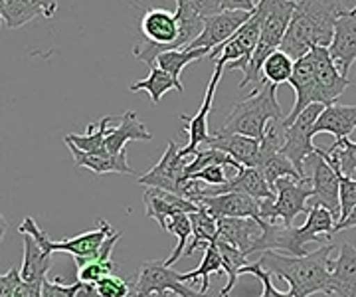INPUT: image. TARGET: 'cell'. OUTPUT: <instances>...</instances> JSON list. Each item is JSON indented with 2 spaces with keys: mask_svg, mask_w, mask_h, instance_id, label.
<instances>
[{
  "mask_svg": "<svg viewBox=\"0 0 356 297\" xmlns=\"http://www.w3.org/2000/svg\"><path fill=\"white\" fill-rule=\"evenodd\" d=\"M355 6L341 0H301L295 6L291 24L281 44L293 62L305 58L315 46L331 48L337 22Z\"/></svg>",
  "mask_w": 356,
  "mask_h": 297,
  "instance_id": "cell-1",
  "label": "cell"
},
{
  "mask_svg": "<svg viewBox=\"0 0 356 297\" xmlns=\"http://www.w3.org/2000/svg\"><path fill=\"white\" fill-rule=\"evenodd\" d=\"M337 246H318L315 252L295 258L280 252L261 254L259 264L269 275H277L289 284V291L295 297H311L315 294L329 296V282L334 262L331 259L332 250Z\"/></svg>",
  "mask_w": 356,
  "mask_h": 297,
  "instance_id": "cell-2",
  "label": "cell"
},
{
  "mask_svg": "<svg viewBox=\"0 0 356 297\" xmlns=\"http://www.w3.org/2000/svg\"><path fill=\"white\" fill-rule=\"evenodd\" d=\"M334 226L337 220L332 218V214L325 207L313 204L307 222L299 228H285L281 224H269L266 220H261V236L255 242L254 248L248 252V258L252 254H266V252H280L285 256H295L301 258L307 256V244H331L332 236H334Z\"/></svg>",
  "mask_w": 356,
  "mask_h": 297,
  "instance_id": "cell-3",
  "label": "cell"
},
{
  "mask_svg": "<svg viewBox=\"0 0 356 297\" xmlns=\"http://www.w3.org/2000/svg\"><path fill=\"white\" fill-rule=\"evenodd\" d=\"M95 224H97L95 230H89V232L79 234L76 238L62 240V242H51L50 238H48V234L44 232L38 224H36V220L32 218V216H28L18 226V232L22 234V236L24 234L32 236L42 246V250L46 254H50V256L54 252H67V254H72L76 258V268L79 270L88 262L95 258L111 259V252H113V248L121 240V236H123L121 230L115 232L107 220L97 218Z\"/></svg>",
  "mask_w": 356,
  "mask_h": 297,
  "instance_id": "cell-4",
  "label": "cell"
},
{
  "mask_svg": "<svg viewBox=\"0 0 356 297\" xmlns=\"http://www.w3.org/2000/svg\"><path fill=\"white\" fill-rule=\"evenodd\" d=\"M243 102H238L226 117V123L218 133L222 135H243L261 141L271 121H283L285 115L277 104V88L273 83L259 81Z\"/></svg>",
  "mask_w": 356,
  "mask_h": 297,
  "instance_id": "cell-5",
  "label": "cell"
},
{
  "mask_svg": "<svg viewBox=\"0 0 356 297\" xmlns=\"http://www.w3.org/2000/svg\"><path fill=\"white\" fill-rule=\"evenodd\" d=\"M297 2L293 0H269L267 6V16L264 20V28H261V36L257 42L252 62L243 70V78L240 81V90H245L248 83L254 81H261V72L266 65L267 58L281 50L283 38L287 34V28L291 24L293 13H295Z\"/></svg>",
  "mask_w": 356,
  "mask_h": 297,
  "instance_id": "cell-6",
  "label": "cell"
},
{
  "mask_svg": "<svg viewBox=\"0 0 356 297\" xmlns=\"http://www.w3.org/2000/svg\"><path fill=\"white\" fill-rule=\"evenodd\" d=\"M188 165L191 163L180 155L177 143L168 141L166 151L159 159V163L149 172L139 177V184L149 186V188H161V191L177 194V196H182V198L194 202L200 194L202 182L186 179V167Z\"/></svg>",
  "mask_w": 356,
  "mask_h": 297,
  "instance_id": "cell-7",
  "label": "cell"
},
{
  "mask_svg": "<svg viewBox=\"0 0 356 297\" xmlns=\"http://www.w3.org/2000/svg\"><path fill=\"white\" fill-rule=\"evenodd\" d=\"M273 191L277 194L275 200H261V220L269 224H280L285 228H293L295 218L299 214L307 212L311 207H307L313 198V181L307 179H293L285 177L275 182Z\"/></svg>",
  "mask_w": 356,
  "mask_h": 297,
  "instance_id": "cell-8",
  "label": "cell"
},
{
  "mask_svg": "<svg viewBox=\"0 0 356 297\" xmlns=\"http://www.w3.org/2000/svg\"><path fill=\"white\" fill-rule=\"evenodd\" d=\"M267 6H269V0H259L257 2V8H255L254 16L250 18L248 24H243L236 36L228 40L226 44L218 46L216 50L210 52V60L214 64H222L226 67V72H234V70H245L248 64L252 62V56H254L255 48H257V42L261 36V28H264V20L267 16Z\"/></svg>",
  "mask_w": 356,
  "mask_h": 297,
  "instance_id": "cell-9",
  "label": "cell"
},
{
  "mask_svg": "<svg viewBox=\"0 0 356 297\" xmlns=\"http://www.w3.org/2000/svg\"><path fill=\"white\" fill-rule=\"evenodd\" d=\"M323 111H325V105H311L293 121V125L285 127V139H283L281 153L291 161L295 170L303 179L309 177L305 172V161L317 153V147L313 145V137H315L313 129H315V123L318 121Z\"/></svg>",
  "mask_w": 356,
  "mask_h": 297,
  "instance_id": "cell-10",
  "label": "cell"
},
{
  "mask_svg": "<svg viewBox=\"0 0 356 297\" xmlns=\"http://www.w3.org/2000/svg\"><path fill=\"white\" fill-rule=\"evenodd\" d=\"M163 294H175L178 297H208L202 291H194L188 284H182L180 273L166 266V262H145L139 268L137 282L133 285V296L154 297Z\"/></svg>",
  "mask_w": 356,
  "mask_h": 297,
  "instance_id": "cell-11",
  "label": "cell"
},
{
  "mask_svg": "<svg viewBox=\"0 0 356 297\" xmlns=\"http://www.w3.org/2000/svg\"><path fill=\"white\" fill-rule=\"evenodd\" d=\"M305 167L311 168L309 177L313 181L311 202L327 208L339 224L341 222V182H339L337 170L332 168L329 159H327L325 149L317 147V153L307 159Z\"/></svg>",
  "mask_w": 356,
  "mask_h": 297,
  "instance_id": "cell-12",
  "label": "cell"
},
{
  "mask_svg": "<svg viewBox=\"0 0 356 297\" xmlns=\"http://www.w3.org/2000/svg\"><path fill=\"white\" fill-rule=\"evenodd\" d=\"M255 13V10H254ZM252 10H228L224 14H218L212 18L204 20V32L198 40H194L186 50H216L218 46L226 44L228 40L236 36V32L250 22V18L254 16Z\"/></svg>",
  "mask_w": 356,
  "mask_h": 297,
  "instance_id": "cell-13",
  "label": "cell"
},
{
  "mask_svg": "<svg viewBox=\"0 0 356 297\" xmlns=\"http://www.w3.org/2000/svg\"><path fill=\"white\" fill-rule=\"evenodd\" d=\"M289 86L295 91V105L289 111V115L283 119V127L293 125V121L305 111L307 107L318 104V90L317 79H315V65H313V58L311 54H307L305 58L297 60L295 67H293V76L289 79Z\"/></svg>",
  "mask_w": 356,
  "mask_h": 297,
  "instance_id": "cell-14",
  "label": "cell"
},
{
  "mask_svg": "<svg viewBox=\"0 0 356 297\" xmlns=\"http://www.w3.org/2000/svg\"><path fill=\"white\" fill-rule=\"evenodd\" d=\"M311 58H313V65H315V79H317L321 105H325V107L334 105L337 99L344 93V90L350 86V81L348 78H344L339 72V67L334 65L329 48L315 46L311 50Z\"/></svg>",
  "mask_w": 356,
  "mask_h": 297,
  "instance_id": "cell-15",
  "label": "cell"
},
{
  "mask_svg": "<svg viewBox=\"0 0 356 297\" xmlns=\"http://www.w3.org/2000/svg\"><path fill=\"white\" fill-rule=\"evenodd\" d=\"M224 65L216 64V70H214V76L208 83V90H206V95H204V102L198 109L196 115H180V119L184 121V131L188 135V145L180 149V155L184 159L196 155V151L200 149V145L206 143V139L210 137L208 135V115H210V109H212V102H214V95H216L218 81L224 74Z\"/></svg>",
  "mask_w": 356,
  "mask_h": 297,
  "instance_id": "cell-16",
  "label": "cell"
},
{
  "mask_svg": "<svg viewBox=\"0 0 356 297\" xmlns=\"http://www.w3.org/2000/svg\"><path fill=\"white\" fill-rule=\"evenodd\" d=\"M198 207L206 210L212 218H255L261 220V200L238 193L202 196Z\"/></svg>",
  "mask_w": 356,
  "mask_h": 297,
  "instance_id": "cell-17",
  "label": "cell"
},
{
  "mask_svg": "<svg viewBox=\"0 0 356 297\" xmlns=\"http://www.w3.org/2000/svg\"><path fill=\"white\" fill-rule=\"evenodd\" d=\"M143 202H145L147 218L156 220L163 230H165L168 218H172L177 214H192V212L200 210V207L191 202V200L161 191V188H147L143 194Z\"/></svg>",
  "mask_w": 356,
  "mask_h": 297,
  "instance_id": "cell-18",
  "label": "cell"
},
{
  "mask_svg": "<svg viewBox=\"0 0 356 297\" xmlns=\"http://www.w3.org/2000/svg\"><path fill=\"white\" fill-rule=\"evenodd\" d=\"M206 147L218 149L222 153L229 155L236 163H240L245 168H257L259 163V145L261 141H255L252 137H243V135H222L214 133L210 135L206 143Z\"/></svg>",
  "mask_w": 356,
  "mask_h": 297,
  "instance_id": "cell-19",
  "label": "cell"
},
{
  "mask_svg": "<svg viewBox=\"0 0 356 297\" xmlns=\"http://www.w3.org/2000/svg\"><path fill=\"white\" fill-rule=\"evenodd\" d=\"M329 52H331L332 62L339 67V72L346 78L350 65L356 62V14H344L337 22L334 40H332Z\"/></svg>",
  "mask_w": 356,
  "mask_h": 297,
  "instance_id": "cell-20",
  "label": "cell"
},
{
  "mask_svg": "<svg viewBox=\"0 0 356 297\" xmlns=\"http://www.w3.org/2000/svg\"><path fill=\"white\" fill-rule=\"evenodd\" d=\"M56 10H58V2H46V0H2L0 2V16L6 28L10 30L26 26L30 20L38 16L54 18Z\"/></svg>",
  "mask_w": 356,
  "mask_h": 297,
  "instance_id": "cell-21",
  "label": "cell"
},
{
  "mask_svg": "<svg viewBox=\"0 0 356 297\" xmlns=\"http://www.w3.org/2000/svg\"><path fill=\"white\" fill-rule=\"evenodd\" d=\"M261 220L255 218H220L218 220V238L228 242L234 248L248 252L261 236Z\"/></svg>",
  "mask_w": 356,
  "mask_h": 297,
  "instance_id": "cell-22",
  "label": "cell"
},
{
  "mask_svg": "<svg viewBox=\"0 0 356 297\" xmlns=\"http://www.w3.org/2000/svg\"><path fill=\"white\" fill-rule=\"evenodd\" d=\"M329 296L356 297V248L348 242L341 246L339 258L334 259Z\"/></svg>",
  "mask_w": 356,
  "mask_h": 297,
  "instance_id": "cell-23",
  "label": "cell"
},
{
  "mask_svg": "<svg viewBox=\"0 0 356 297\" xmlns=\"http://www.w3.org/2000/svg\"><path fill=\"white\" fill-rule=\"evenodd\" d=\"M119 125L111 127L107 133V153L111 155H119L125 151V145L129 141H151L153 139V133L147 129L143 123L139 121L137 111H125L123 115L119 117Z\"/></svg>",
  "mask_w": 356,
  "mask_h": 297,
  "instance_id": "cell-24",
  "label": "cell"
},
{
  "mask_svg": "<svg viewBox=\"0 0 356 297\" xmlns=\"http://www.w3.org/2000/svg\"><path fill=\"white\" fill-rule=\"evenodd\" d=\"M356 129V105L334 104L325 107L318 121L315 123V135L331 133L334 141L348 139V135Z\"/></svg>",
  "mask_w": 356,
  "mask_h": 297,
  "instance_id": "cell-25",
  "label": "cell"
},
{
  "mask_svg": "<svg viewBox=\"0 0 356 297\" xmlns=\"http://www.w3.org/2000/svg\"><path fill=\"white\" fill-rule=\"evenodd\" d=\"M74 155L76 161V167L79 168H89L93 170L95 175H107V172H117V175H135V168L129 165L127 159V149L119 155H111V153H103V155H89L79 151L77 147L65 143Z\"/></svg>",
  "mask_w": 356,
  "mask_h": 297,
  "instance_id": "cell-26",
  "label": "cell"
},
{
  "mask_svg": "<svg viewBox=\"0 0 356 297\" xmlns=\"http://www.w3.org/2000/svg\"><path fill=\"white\" fill-rule=\"evenodd\" d=\"M51 264H54V259L50 254H46L32 236L24 234V259H22V268H20L22 282L24 284H44L48 280L46 273L50 271Z\"/></svg>",
  "mask_w": 356,
  "mask_h": 297,
  "instance_id": "cell-27",
  "label": "cell"
},
{
  "mask_svg": "<svg viewBox=\"0 0 356 297\" xmlns=\"http://www.w3.org/2000/svg\"><path fill=\"white\" fill-rule=\"evenodd\" d=\"M111 115H105L99 119V123H89L88 133L86 135H77V133H70L65 135L64 143H70L77 147L79 151L89 153V155H103L107 153V133H109V123H111Z\"/></svg>",
  "mask_w": 356,
  "mask_h": 297,
  "instance_id": "cell-28",
  "label": "cell"
},
{
  "mask_svg": "<svg viewBox=\"0 0 356 297\" xmlns=\"http://www.w3.org/2000/svg\"><path fill=\"white\" fill-rule=\"evenodd\" d=\"M131 93H139V91H145L151 95V104L159 105V102L163 99V95H166L168 91H178V93H184V86L172 78L170 74H166L165 70H161L159 65L151 67L149 76L145 79H140L137 83H133L131 88Z\"/></svg>",
  "mask_w": 356,
  "mask_h": 297,
  "instance_id": "cell-29",
  "label": "cell"
},
{
  "mask_svg": "<svg viewBox=\"0 0 356 297\" xmlns=\"http://www.w3.org/2000/svg\"><path fill=\"white\" fill-rule=\"evenodd\" d=\"M224 271V264H222V256H220V250H218L216 242L214 244L204 246V258L200 262V268L188 273H180V280L182 284H188V282H198L202 280V287L200 291L208 296V287H210V275H216Z\"/></svg>",
  "mask_w": 356,
  "mask_h": 297,
  "instance_id": "cell-30",
  "label": "cell"
},
{
  "mask_svg": "<svg viewBox=\"0 0 356 297\" xmlns=\"http://www.w3.org/2000/svg\"><path fill=\"white\" fill-rule=\"evenodd\" d=\"M218 250H220V256H222V264H224V271L228 273V284L226 287L220 291V296H228L229 291H232V287L238 284V278L242 275V270L245 266H250L248 264V256L243 254L242 250H238V248H234L228 242H224V240H216Z\"/></svg>",
  "mask_w": 356,
  "mask_h": 297,
  "instance_id": "cell-31",
  "label": "cell"
},
{
  "mask_svg": "<svg viewBox=\"0 0 356 297\" xmlns=\"http://www.w3.org/2000/svg\"><path fill=\"white\" fill-rule=\"evenodd\" d=\"M191 222H192V242L186 248L184 256H192L194 250H198L202 242L206 244H214L218 240V220L212 218L206 210H198V212H192L191 214Z\"/></svg>",
  "mask_w": 356,
  "mask_h": 297,
  "instance_id": "cell-32",
  "label": "cell"
},
{
  "mask_svg": "<svg viewBox=\"0 0 356 297\" xmlns=\"http://www.w3.org/2000/svg\"><path fill=\"white\" fill-rule=\"evenodd\" d=\"M206 56H210V50H206V48H200V50H177V52H166L163 56H159L156 65L161 70H165L166 74H170L177 81H180L182 70L188 64H192V62L202 60Z\"/></svg>",
  "mask_w": 356,
  "mask_h": 297,
  "instance_id": "cell-33",
  "label": "cell"
},
{
  "mask_svg": "<svg viewBox=\"0 0 356 297\" xmlns=\"http://www.w3.org/2000/svg\"><path fill=\"white\" fill-rule=\"evenodd\" d=\"M166 232L175 234L178 238V244L175 246V250H172V254L165 259L166 266H175L178 259L184 256V252H186V248H188V236L192 234V222H191V214H177V216H172V218H168L165 226Z\"/></svg>",
  "mask_w": 356,
  "mask_h": 297,
  "instance_id": "cell-34",
  "label": "cell"
},
{
  "mask_svg": "<svg viewBox=\"0 0 356 297\" xmlns=\"http://www.w3.org/2000/svg\"><path fill=\"white\" fill-rule=\"evenodd\" d=\"M293 67H295V62L287 56L285 52H277L273 56L267 58L266 65H264V72H261V81H267V83H273L275 88L281 86V83H289V79L293 76Z\"/></svg>",
  "mask_w": 356,
  "mask_h": 297,
  "instance_id": "cell-35",
  "label": "cell"
},
{
  "mask_svg": "<svg viewBox=\"0 0 356 297\" xmlns=\"http://www.w3.org/2000/svg\"><path fill=\"white\" fill-rule=\"evenodd\" d=\"M325 151L339 163L344 177L353 179V172L356 170V143L350 139L334 141L331 147H325Z\"/></svg>",
  "mask_w": 356,
  "mask_h": 297,
  "instance_id": "cell-36",
  "label": "cell"
},
{
  "mask_svg": "<svg viewBox=\"0 0 356 297\" xmlns=\"http://www.w3.org/2000/svg\"><path fill=\"white\" fill-rule=\"evenodd\" d=\"M119 271V266L115 264L113 259H91L83 268L77 270V280L83 284H97L102 282L103 278L107 275H115Z\"/></svg>",
  "mask_w": 356,
  "mask_h": 297,
  "instance_id": "cell-37",
  "label": "cell"
},
{
  "mask_svg": "<svg viewBox=\"0 0 356 297\" xmlns=\"http://www.w3.org/2000/svg\"><path fill=\"white\" fill-rule=\"evenodd\" d=\"M334 170L339 175V182H341V222H343L356 208V181L350 177H344L341 168H334Z\"/></svg>",
  "mask_w": 356,
  "mask_h": 297,
  "instance_id": "cell-38",
  "label": "cell"
},
{
  "mask_svg": "<svg viewBox=\"0 0 356 297\" xmlns=\"http://www.w3.org/2000/svg\"><path fill=\"white\" fill-rule=\"evenodd\" d=\"M95 287H97L102 297H131V294H133V287L123 278H119L117 273L103 278L102 282L95 284Z\"/></svg>",
  "mask_w": 356,
  "mask_h": 297,
  "instance_id": "cell-39",
  "label": "cell"
},
{
  "mask_svg": "<svg viewBox=\"0 0 356 297\" xmlns=\"http://www.w3.org/2000/svg\"><path fill=\"white\" fill-rule=\"evenodd\" d=\"M245 273H252V275H255V278L261 282V285H264V294H261L259 297H295L291 291L283 294V291H280V289H275V285H273V282H271V275L261 268V264H259V262L245 266V268L242 270V275H245Z\"/></svg>",
  "mask_w": 356,
  "mask_h": 297,
  "instance_id": "cell-40",
  "label": "cell"
},
{
  "mask_svg": "<svg viewBox=\"0 0 356 297\" xmlns=\"http://www.w3.org/2000/svg\"><path fill=\"white\" fill-rule=\"evenodd\" d=\"M229 167H208L200 170V172H196V175H192L191 181L196 182H202L206 186H222V184H226L229 179H234V175H229L228 172ZM232 170H236V168H232ZM238 172V170H236Z\"/></svg>",
  "mask_w": 356,
  "mask_h": 297,
  "instance_id": "cell-41",
  "label": "cell"
},
{
  "mask_svg": "<svg viewBox=\"0 0 356 297\" xmlns=\"http://www.w3.org/2000/svg\"><path fill=\"white\" fill-rule=\"evenodd\" d=\"M0 297H24V282L18 268H10L0 278Z\"/></svg>",
  "mask_w": 356,
  "mask_h": 297,
  "instance_id": "cell-42",
  "label": "cell"
},
{
  "mask_svg": "<svg viewBox=\"0 0 356 297\" xmlns=\"http://www.w3.org/2000/svg\"><path fill=\"white\" fill-rule=\"evenodd\" d=\"M81 287V282L77 280L76 284L65 285L62 284L60 278L54 280H46L44 287H42V297H77V291Z\"/></svg>",
  "mask_w": 356,
  "mask_h": 297,
  "instance_id": "cell-43",
  "label": "cell"
},
{
  "mask_svg": "<svg viewBox=\"0 0 356 297\" xmlns=\"http://www.w3.org/2000/svg\"><path fill=\"white\" fill-rule=\"evenodd\" d=\"M77 297H102V296H99V291H97L95 284H83V282H81V287H79V291H77Z\"/></svg>",
  "mask_w": 356,
  "mask_h": 297,
  "instance_id": "cell-44",
  "label": "cell"
},
{
  "mask_svg": "<svg viewBox=\"0 0 356 297\" xmlns=\"http://www.w3.org/2000/svg\"><path fill=\"white\" fill-rule=\"evenodd\" d=\"M348 228H356V208L353 210V214L348 216L343 222H339L337 226H334V232H341V230H348Z\"/></svg>",
  "mask_w": 356,
  "mask_h": 297,
  "instance_id": "cell-45",
  "label": "cell"
},
{
  "mask_svg": "<svg viewBox=\"0 0 356 297\" xmlns=\"http://www.w3.org/2000/svg\"><path fill=\"white\" fill-rule=\"evenodd\" d=\"M154 297H178L175 294H163V296H154Z\"/></svg>",
  "mask_w": 356,
  "mask_h": 297,
  "instance_id": "cell-46",
  "label": "cell"
},
{
  "mask_svg": "<svg viewBox=\"0 0 356 297\" xmlns=\"http://www.w3.org/2000/svg\"><path fill=\"white\" fill-rule=\"evenodd\" d=\"M220 297H228V296H220Z\"/></svg>",
  "mask_w": 356,
  "mask_h": 297,
  "instance_id": "cell-47",
  "label": "cell"
}]
</instances>
